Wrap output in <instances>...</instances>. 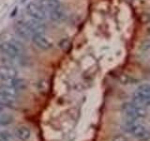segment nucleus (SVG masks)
Here are the masks:
<instances>
[{
  "label": "nucleus",
  "mask_w": 150,
  "mask_h": 141,
  "mask_svg": "<svg viewBox=\"0 0 150 141\" xmlns=\"http://www.w3.org/2000/svg\"><path fill=\"white\" fill-rule=\"evenodd\" d=\"M124 129L128 134L139 140L145 141L150 139V131L144 125L137 122V120L127 117L124 121Z\"/></svg>",
  "instance_id": "obj_1"
},
{
  "label": "nucleus",
  "mask_w": 150,
  "mask_h": 141,
  "mask_svg": "<svg viewBox=\"0 0 150 141\" xmlns=\"http://www.w3.org/2000/svg\"><path fill=\"white\" fill-rule=\"evenodd\" d=\"M121 109L127 117L131 118V119L134 120L144 119L147 116V111L144 108V106L138 105V103H135L133 102L123 103Z\"/></svg>",
  "instance_id": "obj_2"
},
{
  "label": "nucleus",
  "mask_w": 150,
  "mask_h": 141,
  "mask_svg": "<svg viewBox=\"0 0 150 141\" xmlns=\"http://www.w3.org/2000/svg\"><path fill=\"white\" fill-rule=\"evenodd\" d=\"M0 52L9 59H17L22 54L21 46L19 47L17 42L6 41L0 43Z\"/></svg>",
  "instance_id": "obj_3"
},
{
  "label": "nucleus",
  "mask_w": 150,
  "mask_h": 141,
  "mask_svg": "<svg viewBox=\"0 0 150 141\" xmlns=\"http://www.w3.org/2000/svg\"><path fill=\"white\" fill-rule=\"evenodd\" d=\"M26 12L31 18L36 20L44 21L47 17V13L39 2H30L26 6Z\"/></svg>",
  "instance_id": "obj_4"
},
{
  "label": "nucleus",
  "mask_w": 150,
  "mask_h": 141,
  "mask_svg": "<svg viewBox=\"0 0 150 141\" xmlns=\"http://www.w3.org/2000/svg\"><path fill=\"white\" fill-rule=\"evenodd\" d=\"M18 76V70L12 64L0 66V79L4 82H11Z\"/></svg>",
  "instance_id": "obj_5"
},
{
  "label": "nucleus",
  "mask_w": 150,
  "mask_h": 141,
  "mask_svg": "<svg viewBox=\"0 0 150 141\" xmlns=\"http://www.w3.org/2000/svg\"><path fill=\"white\" fill-rule=\"evenodd\" d=\"M14 30L19 38L25 40V41H30L32 39L33 32L28 26L26 22L23 21H17L14 24Z\"/></svg>",
  "instance_id": "obj_6"
},
{
  "label": "nucleus",
  "mask_w": 150,
  "mask_h": 141,
  "mask_svg": "<svg viewBox=\"0 0 150 141\" xmlns=\"http://www.w3.org/2000/svg\"><path fill=\"white\" fill-rule=\"evenodd\" d=\"M32 41L40 50H49L52 48V42L44 36V34H33Z\"/></svg>",
  "instance_id": "obj_7"
},
{
  "label": "nucleus",
  "mask_w": 150,
  "mask_h": 141,
  "mask_svg": "<svg viewBox=\"0 0 150 141\" xmlns=\"http://www.w3.org/2000/svg\"><path fill=\"white\" fill-rule=\"evenodd\" d=\"M14 137L20 141H28L31 137V130L26 125H20L17 126L14 129L13 133Z\"/></svg>",
  "instance_id": "obj_8"
},
{
  "label": "nucleus",
  "mask_w": 150,
  "mask_h": 141,
  "mask_svg": "<svg viewBox=\"0 0 150 141\" xmlns=\"http://www.w3.org/2000/svg\"><path fill=\"white\" fill-rule=\"evenodd\" d=\"M25 22L31 29V31L33 32V34H44V32L46 30V26L44 24L42 23V21L31 18Z\"/></svg>",
  "instance_id": "obj_9"
},
{
  "label": "nucleus",
  "mask_w": 150,
  "mask_h": 141,
  "mask_svg": "<svg viewBox=\"0 0 150 141\" xmlns=\"http://www.w3.org/2000/svg\"><path fill=\"white\" fill-rule=\"evenodd\" d=\"M18 94H19V91H17L11 85L0 84V96L16 99Z\"/></svg>",
  "instance_id": "obj_10"
},
{
  "label": "nucleus",
  "mask_w": 150,
  "mask_h": 141,
  "mask_svg": "<svg viewBox=\"0 0 150 141\" xmlns=\"http://www.w3.org/2000/svg\"><path fill=\"white\" fill-rule=\"evenodd\" d=\"M39 3L40 4V6L44 9L46 13H48L52 11H54V9L62 8L59 0H40Z\"/></svg>",
  "instance_id": "obj_11"
},
{
  "label": "nucleus",
  "mask_w": 150,
  "mask_h": 141,
  "mask_svg": "<svg viewBox=\"0 0 150 141\" xmlns=\"http://www.w3.org/2000/svg\"><path fill=\"white\" fill-rule=\"evenodd\" d=\"M11 85V86L16 89L17 91H25V89L28 88V82L26 81L25 79L23 78H15L11 80V82H9Z\"/></svg>",
  "instance_id": "obj_12"
},
{
  "label": "nucleus",
  "mask_w": 150,
  "mask_h": 141,
  "mask_svg": "<svg viewBox=\"0 0 150 141\" xmlns=\"http://www.w3.org/2000/svg\"><path fill=\"white\" fill-rule=\"evenodd\" d=\"M47 14H48L49 17L51 18V20H53L54 22H61V21H63L66 17V14L62 9V8L54 9V11H52Z\"/></svg>",
  "instance_id": "obj_13"
},
{
  "label": "nucleus",
  "mask_w": 150,
  "mask_h": 141,
  "mask_svg": "<svg viewBox=\"0 0 150 141\" xmlns=\"http://www.w3.org/2000/svg\"><path fill=\"white\" fill-rule=\"evenodd\" d=\"M14 121V117L6 112L0 113V126H8L11 125Z\"/></svg>",
  "instance_id": "obj_14"
},
{
  "label": "nucleus",
  "mask_w": 150,
  "mask_h": 141,
  "mask_svg": "<svg viewBox=\"0 0 150 141\" xmlns=\"http://www.w3.org/2000/svg\"><path fill=\"white\" fill-rule=\"evenodd\" d=\"M15 103H16V99L0 96V103H1L3 106L14 107V105H15Z\"/></svg>",
  "instance_id": "obj_15"
},
{
  "label": "nucleus",
  "mask_w": 150,
  "mask_h": 141,
  "mask_svg": "<svg viewBox=\"0 0 150 141\" xmlns=\"http://www.w3.org/2000/svg\"><path fill=\"white\" fill-rule=\"evenodd\" d=\"M0 141H14V135L7 130L0 132Z\"/></svg>",
  "instance_id": "obj_16"
},
{
  "label": "nucleus",
  "mask_w": 150,
  "mask_h": 141,
  "mask_svg": "<svg viewBox=\"0 0 150 141\" xmlns=\"http://www.w3.org/2000/svg\"><path fill=\"white\" fill-rule=\"evenodd\" d=\"M138 91L146 94V95H150V84H143L138 88Z\"/></svg>",
  "instance_id": "obj_17"
},
{
  "label": "nucleus",
  "mask_w": 150,
  "mask_h": 141,
  "mask_svg": "<svg viewBox=\"0 0 150 141\" xmlns=\"http://www.w3.org/2000/svg\"><path fill=\"white\" fill-rule=\"evenodd\" d=\"M69 45H70V41L68 39H63L62 41H60V43H59L60 48H62L63 50H67L69 47Z\"/></svg>",
  "instance_id": "obj_18"
},
{
  "label": "nucleus",
  "mask_w": 150,
  "mask_h": 141,
  "mask_svg": "<svg viewBox=\"0 0 150 141\" xmlns=\"http://www.w3.org/2000/svg\"><path fill=\"white\" fill-rule=\"evenodd\" d=\"M112 141H127V138L122 135H115L112 138Z\"/></svg>",
  "instance_id": "obj_19"
},
{
  "label": "nucleus",
  "mask_w": 150,
  "mask_h": 141,
  "mask_svg": "<svg viewBox=\"0 0 150 141\" xmlns=\"http://www.w3.org/2000/svg\"><path fill=\"white\" fill-rule=\"evenodd\" d=\"M3 110H4V106L1 105V103H0V113L3 112Z\"/></svg>",
  "instance_id": "obj_20"
},
{
  "label": "nucleus",
  "mask_w": 150,
  "mask_h": 141,
  "mask_svg": "<svg viewBox=\"0 0 150 141\" xmlns=\"http://www.w3.org/2000/svg\"><path fill=\"white\" fill-rule=\"evenodd\" d=\"M148 33H149V34H150V28H149V29H148Z\"/></svg>",
  "instance_id": "obj_21"
}]
</instances>
